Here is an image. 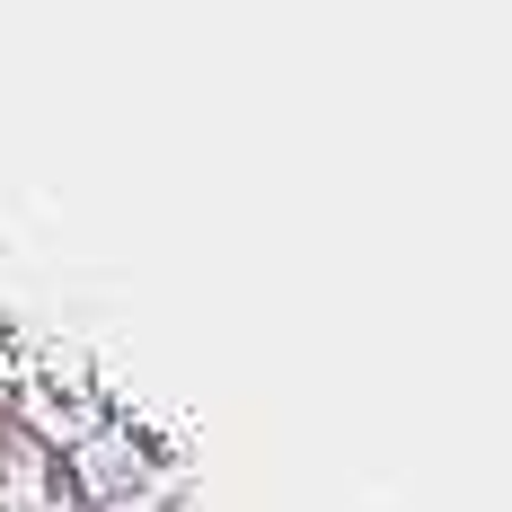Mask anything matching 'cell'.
<instances>
[{
  "mask_svg": "<svg viewBox=\"0 0 512 512\" xmlns=\"http://www.w3.org/2000/svg\"><path fill=\"white\" fill-rule=\"evenodd\" d=\"M71 477H80L98 504H115V495H133V477H142V451H133L124 433H98V442L80 451V468H71Z\"/></svg>",
  "mask_w": 512,
  "mask_h": 512,
  "instance_id": "1",
  "label": "cell"
}]
</instances>
